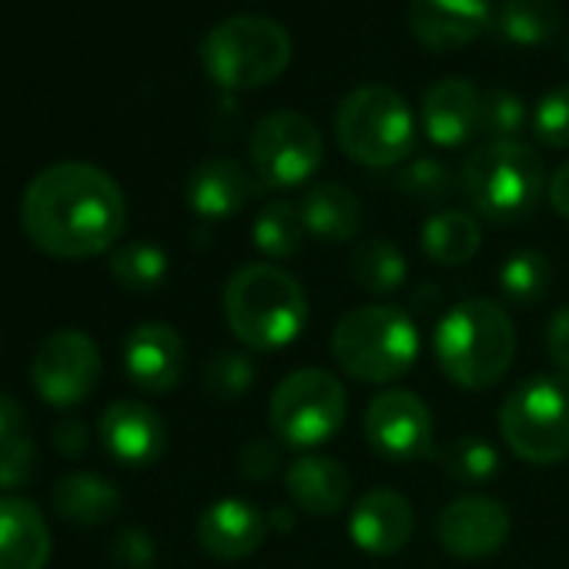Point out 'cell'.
Returning a JSON list of instances; mask_svg holds the SVG:
<instances>
[{
    "label": "cell",
    "mask_w": 569,
    "mask_h": 569,
    "mask_svg": "<svg viewBox=\"0 0 569 569\" xmlns=\"http://www.w3.org/2000/svg\"><path fill=\"white\" fill-rule=\"evenodd\" d=\"M28 238L54 258H94L118 244L128 224L121 184L98 164L58 161L21 198Z\"/></svg>",
    "instance_id": "6da1fadb"
},
{
    "label": "cell",
    "mask_w": 569,
    "mask_h": 569,
    "mask_svg": "<svg viewBox=\"0 0 569 569\" xmlns=\"http://www.w3.org/2000/svg\"><path fill=\"white\" fill-rule=\"evenodd\" d=\"M221 309L231 336L251 352L289 349L309 322L302 281L271 261L238 268L224 284Z\"/></svg>",
    "instance_id": "7a4b0ae2"
},
{
    "label": "cell",
    "mask_w": 569,
    "mask_h": 569,
    "mask_svg": "<svg viewBox=\"0 0 569 569\" xmlns=\"http://www.w3.org/2000/svg\"><path fill=\"white\" fill-rule=\"evenodd\" d=\"M432 352L452 386L482 392L499 386L512 369L516 329L502 306L489 299H469L439 319L432 332Z\"/></svg>",
    "instance_id": "3957f363"
},
{
    "label": "cell",
    "mask_w": 569,
    "mask_h": 569,
    "mask_svg": "<svg viewBox=\"0 0 569 569\" xmlns=\"http://www.w3.org/2000/svg\"><path fill=\"white\" fill-rule=\"evenodd\" d=\"M462 194L489 224L526 221L546 194L542 158L526 141H486L479 144L459 174Z\"/></svg>",
    "instance_id": "277c9868"
},
{
    "label": "cell",
    "mask_w": 569,
    "mask_h": 569,
    "mask_svg": "<svg viewBox=\"0 0 569 569\" xmlns=\"http://www.w3.org/2000/svg\"><path fill=\"white\" fill-rule=\"evenodd\" d=\"M292 64V38L278 21L238 14L214 24L201 41V68L221 91H258Z\"/></svg>",
    "instance_id": "5b68a950"
},
{
    "label": "cell",
    "mask_w": 569,
    "mask_h": 569,
    "mask_svg": "<svg viewBox=\"0 0 569 569\" xmlns=\"http://www.w3.org/2000/svg\"><path fill=\"white\" fill-rule=\"evenodd\" d=\"M332 356L349 379L389 386L416 366L419 329L396 306H362L336 322Z\"/></svg>",
    "instance_id": "8992f818"
},
{
    "label": "cell",
    "mask_w": 569,
    "mask_h": 569,
    "mask_svg": "<svg viewBox=\"0 0 569 569\" xmlns=\"http://www.w3.org/2000/svg\"><path fill=\"white\" fill-rule=\"evenodd\" d=\"M502 442L529 466H556L569 459V376H529L499 409Z\"/></svg>",
    "instance_id": "52a82bcc"
},
{
    "label": "cell",
    "mask_w": 569,
    "mask_h": 569,
    "mask_svg": "<svg viewBox=\"0 0 569 569\" xmlns=\"http://www.w3.org/2000/svg\"><path fill=\"white\" fill-rule=\"evenodd\" d=\"M339 148L366 168H396L412 154L416 121L406 98L386 84L349 91L336 111Z\"/></svg>",
    "instance_id": "ba28073f"
},
{
    "label": "cell",
    "mask_w": 569,
    "mask_h": 569,
    "mask_svg": "<svg viewBox=\"0 0 569 569\" xmlns=\"http://www.w3.org/2000/svg\"><path fill=\"white\" fill-rule=\"evenodd\" d=\"M349 416L346 386L326 369H296L284 376L268 399L271 432L296 449H316L336 439Z\"/></svg>",
    "instance_id": "9c48e42d"
},
{
    "label": "cell",
    "mask_w": 569,
    "mask_h": 569,
    "mask_svg": "<svg viewBox=\"0 0 569 569\" xmlns=\"http://www.w3.org/2000/svg\"><path fill=\"white\" fill-rule=\"evenodd\" d=\"M248 158L261 188H299L326 161L319 124L299 111H271L248 134Z\"/></svg>",
    "instance_id": "30bf717a"
},
{
    "label": "cell",
    "mask_w": 569,
    "mask_h": 569,
    "mask_svg": "<svg viewBox=\"0 0 569 569\" xmlns=\"http://www.w3.org/2000/svg\"><path fill=\"white\" fill-rule=\"evenodd\" d=\"M101 379V352L98 342L78 329L51 332L34 356L31 382L34 392L54 409L81 406Z\"/></svg>",
    "instance_id": "8fae6325"
},
{
    "label": "cell",
    "mask_w": 569,
    "mask_h": 569,
    "mask_svg": "<svg viewBox=\"0 0 569 569\" xmlns=\"http://www.w3.org/2000/svg\"><path fill=\"white\" fill-rule=\"evenodd\" d=\"M362 432L372 452L389 462H419L436 446V419L409 389L379 392L362 416Z\"/></svg>",
    "instance_id": "7c38bea8"
},
{
    "label": "cell",
    "mask_w": 569,
    "mask_h": 569,
    "mask_svg": "<svg viewBox=\"0 0 569 569\" xmlns=\"http://www.w3.org/2000/svg\"><path fill=\"white\" fill-rule=\"evenodd\" d=\"M512 516L492 496H459L436 522L439 546L456 559H486L499 552L509 539Z\"/></svg>",
    "instance_id": "4fadbf2b"
},
{
    "label": "cell",
    "mask_w": 569,
    "mask_h": 569,
    "mask_svg": "<svg viewBox=\"0 0 569 569\" xmlns=\"http://www.w3.org/2000/svg\"><path fill=\"white\" fill-rule=\"evenodd\" d=\"M124 372L128 379L151 396L171 392L184 379L188 349L184 339L168 322H141L124 339Z\"/></svg>",
    "instance_id": "5bb4252c"
},
{
    "label": "cell",
    "mask_w": 569,
    "mask_h": 569,
    "mask_svg": "<svg viewBox=\"0 0 569 569\" xmlns=\"http://www.w3.org/2000/svg\"><path fill=\"white\" fill-rule=\"evenodd\" d=\"M101 446L108 449V456L121 466H154L164 449H168V429L164 419L138 402V399H118L104 409L101 426H98Z\"/></svg>",
    "instance_id": "9a60e30c"
},
{
    "label": "cell",
    "mask_w": 569,
    "mask_h": 569,
    "mask_svg": "<svg viewBox=\"0 0 569 569\" xmlns=\"http://www.w3.org/2000/svg\"><path fill=\"white\" fill-rule=\"evenodd\" d=\"M349 536L369 556H396L416 536L412 502L396 489H369L349 512Z\"/></svg>",
    "instance_id": "2e32d148"
},
{
    "label": "cell",
    "mask_w": 569,
    "mask_h": 569,
    "mask_svg": "<svg viewBox=\"0 0 569 569\" xmlns=\"http://www.w3.org/2000/svg\"><path fill=\"white\" fill-rule=\"evenodd\" d=\"M268 529H271L268 512H261L248 499L228 496V499L211 502L198 516L194 536H198V546L211 559L234 562V559H244V556L258 552L261 542L268 539Z\"/></svg>",
    "instance_id": "e0dca14e"
},
{
    "label": "cell",
    "mask_w": 569,
    "mask_h": 569,
    "mask_svg": "<svg viewBox=\"0 0 569 569\" xmlns=\"http://www.w3.org/2000/svg\"><path fill=\"white\" fill-rule=\"evenodd\" d=\"M492 21V0H409V31L429 51L469 48Z\"/></svg>",
    "instance_id": "ac0fdd59"
},
{
    "label": "cell",
    "mask_w": 569,
    "mask_h": 569,
    "mask_svg": "<svg viewBox=\"0 0 569 569\" xmlns=\"http://www.w3.org/2000/svg\"><path fill=\"white\" fill-rule=\"evenodd\" d=\"M258 194L254 174L234 158H208L188 174V208L204 221L234 218Z\"/></svg>",
    "instance_id": "d6986e66"
},
{
    "label": "cell",
    "mask_w": 569,
    "mask_h": 569,
    "mask_svg": "<svg viewBox=\"0 0 569 569\" xmlns=\"http://www.w3.org/2000/svg\"><path fill=\"white\" fill-rule=\"evenodd\" d=\"M482 94L466 78H446L422 98V131L436 148H462L479 134Z\"/></svg>",
    "instance_id": "ffe728a7"
},
{
    "label": "cell",
    "mask_w": 569,
    "mask_h": 569,
    "mask_svg": "<svg viewBox=\"0 0 569 569\" xmlns=\"http://www.w3.org/2000/svg\"><path fill=\"white\" fill-rule=\"evenodd\" d=\"M284 489H289V499L299 512L322 519L346 509L352 496V476L339 459L309 452L284 469Z\"/></svg>",
    "instance_id": "44dd1931"
},
{
    "label": "cell",
    "mask_w": 569,
    "mask_h": 569,
    "mask_svg": "<svg viewBox=\"0 0 569 569\" xmlns=\"http://www.w3.org/2000/svg\"><path fill=\"white\" fill-rule=\"evenodd\" d=\"M51 526L24 496H0V569H44Z\"/></svg>",
    "instance_id": "7402d4cb"
},
{
    "label": "cell",
    "mask_w": 569,
    "mask_h": 569,
    "mask_svg": "<svg viewBox=\"0 0 569 569\" xmlns=\"http://www.w3.org/2000/svg\"><path fill=\"white\" fill-rule=\"evenodd\" d=\"M299 211H302V221H306L309 234H316V238H322L329 244L352 241L359 234V228H362V201L342 181L312 184L302 194Z\"/></svg>",
    "instance_id": "603a6c76"
},
{
    "label": "cell",
    "mask_w": 569,
    "mask_h": 569,
    "mask_svg": "<svg viewBox=\"0 0 569 569\" xmlns=\"http://www.w3.org/2000/svg\"><path fill=\"white\" fill-rule=\"evenodd\" d=\"M54 512L64 522L74 526H104L121 512V492L108 476L98 472H71L64 479H58L54 492H51Z\"/></svg>",
    "instance_id": "cb8c5ba5"
},
{
    "label": "cell",
    "mask_w": 569,
    "mask_h": 569,
    "mask_svg": "<svg viewBox=\"0 0 569 569\" xmlns=\"http://www.w3.org/2000/svg\"><path fill=\"white\" fill-rule=\"evenodd\" d=\"M419 241H422L426 258H432L442 268H456V264H466L469 258H476V251L482 244V224L469 211L446 208L422 224Z\"/></svg>",
    "instance_id": "d4e9b609"
},
{
    "label": "cell",
    "mask_w": 569,
    "mask_h": 569,
    "mask_svg": "<svg viewBox=\"0 0 569 569\" xmlns=\"http://www.w3.org/2000/svg\"><path fill=\"white\" fill-rule=\"evenodd\" d=\"M349 271H352V281L359 289L372 299H386V296H396L406 278H409V258L399 251L396 241L389 238H369V241H359L356 251H352V261H349Z\"/></svg>",
    "instance_id": "484cf974"
},
{
    "label": "cell",
    "mask_w": 569,
    "mask_h": 569,
    "mask_svg": "<svg viewBox=\"0 0 569 569\" xmlns=\"http://www.w3.org/2000/svg\"><path fill=\"white\" fill-rule=\"evenodd\" d=\"M562 14L552 0H506L496 28L512 48H542L559 34Z\"/></svg>",
    "instance_id": "4316f807"
},
{
    "label": "cell",
    "mask_w": 569,
    "mask_h": 569,
    "mask_svg": "<svg viewBox=\"0 0 569 569\" xmlns=\"http://www.w3.org/2000/svg\"><path fill=\"white\" fill-rule=\"evenodd\" d=\"M552 289V264L542 251H512L499 264V296L516 309L539 306Z\"/></svg>",
    "instance_id": "83f0119b"
},
{
    "label": "cell",
    "mask_w": 569,
    "mask_h": 569,
    "mask_svg": "<svg viewBox=\"0 0 569 569\" xmlns=\"http://www.w3.org/2000/svg\"><path fill=\"white\" fill-rule=\"evenodd\" d=\"M306 234L309 228L292 201H268L251 224V241L264 258H296L306 244Z\"/></svg>",
    "instance_id": "f1b7e54d"
},
{
    "label": "cell",
    "mask_w": 569,
    "mask_h": 569,
    "mask_svg": "<svg viewBox=\"0 0 569 569\" xmlns=\"http://www.w3.org/2000/svg\"><path fill=\"white\" fill-rule=\"evenodd\" d=\"M111 274L121 289L148 296L168 278V254L154 241H124L111 251Z\"/></svg>",
    "instance_id": "f546056e"
},
{
    "label": "cell",
    "mask_w": 569,
    "mask_h": 569,
    "mask_svg": "<svg viewBox=\"0 0 569 569\" xmlns=\"http://www.w3.org/2000/svg\"><path fill=\"white\" fill-rule=\"evenodd\" d=\"M439 466L459 486H482L499 472V452L479 436H462L439 452Z\"/></svg>",
    "instance_id": "4dcf8cb0"
},
{
    "label": "cell",
    "mask_w": 569,
    "mask_h": 569,
    "mask_svg": "<svg viewBox=\"0 0 569 569\" xmlns=\"http://www.w3.org/2000/svg\"><path fill=\"white\" fill-rule=\"evenodd\" d=\"M254 386V362L238 349H221L204 362L201 389L214 402H238Z\"/></svg>",
    "instance_id": "1f68e13d"
},
{
    "label": "cell",
    "mask_w": 569,
    "mask_h": 569,
    "mask_svg": "<svg viewBox=\"0 0 569 569\" xmlns=\"http://www.w3.org/2000/svg\"><path fill=\"white\" fill-rule=\"evenodd\" d=\"M399 188L419 204H442L456 191V174L436 158H416L406 164Z\"/></svg>",
    "instance_id": "d6a6232c"
},
{
    "label": "cell",
    "mask_w": 569,
    "mask_h": 569,
    "mask_svg": "<svg viewBox=\"0 0 569 569\" xmlns=\"http://www.w3.org/2000/svg\"><path fill=\"white\" fill-rule=\"evenodd\" d=\"M522 128H526V104L516 91L496 88L482 98L479 131L489 134V141H516Z\"/></svg>",
    "instance_id": "836d02e7"
},
{
    "label": "cell",
    "mask_w": 569,
    "mask_h": 569,
    "mask_svg": "<svg viewBox=\"0 0 569 569\" xmlns=\"http://www.w3.org/2000/svg\"><path fill=\"white\" fill-rule=\"evenodd\" d=\"M532 134L546 148H569V84L552 88L532 111Z\"/></svg>",
    "instance_id": "e575fe53"
},
{
    "label": "cell",
    "mask_w": 569,
    "mask_h": 569,
    "mask_svg": "<svg viewBox=\"0 0 569 569\" xmlns=\"http://www.w3.org/2000/svg\"><path fill=\"white\" fill-rule=\"evenodd\" d=\"M38 472V446L28 436H14L0 446V489H21Z\"/></svg>",
    "instance_id": "d590c367"
},
{
    "label": "cell",
    "mask_w": 569,
    "mask_h": 569,
    "mask_svg": "<svg viewBox=\"0 0 569 569\" xmlns=\"http://www.w3.org/2000/svg\"><path fill=\"white\" fill-rule=\"evenodd\" d=\"M154 556H158V546H154L151 532L141 526L121 529L111 542V559L118 569H148L154 562Z\"/></svg>",
    "instance_id": "8d00e7d4"
},
{
    "label": "cell",
    "mask_w": 569,
    "mask_h": 569,
    "mask_svg": "<svg viewBox=\"0 0 569 569\" xmlns=\"http://www.w3.org/2000/svg\"><path fill=\"white\" fill-rule=\"evenodd\" d=\"M546 356L559 376H569V306H559L546 322Z\"/></svg>",
    "instance_id": "74e56055"
},
{
    "label": "cell",
    "mask_w": 569,
    "mask_h": 569,
    "mask_svg": "<svg viewBox=\"0 0 569 569\" xmlns=\"http://www.w3.org/2000/svg\"><path fill=\"white\" fill-rule=\"evenodd\" d=\"M278 459H281V452L268 439H251L238 456V472L244 479H268V476H274Z\"/></svg>",
    "instance_id": "f35d334b"
},
{
    "label": "cell",
    "mask_w": 569,
    "mask_h": 569,
    "mask_svg": "<svg viewBox=\"0 0 569 569\" xmlns=\"http://www.w3.org/2000/svg\"><path fill=\"white\" fill-rule=\"evenodd\" d=\"M54 449H58L61 456H68V459L84 456V449H88V426H84L81 419L61 422V426L54 429Z\"/></svg>",
    "instance_id": "ab89813d"
},
{
    "label": "cell",
    "mask_w": 569,
    "mask_h": 569,
    "mask_svg": "<svg viewBox=\"0 0 569 569\" xmlns=\"http://www.w3.org/2000/svg\"><path fill=\"white\" fill-rule=\"evenodd\" d=\"M14 436H24V406L14 396L0 392V446Z\"/></svg>",
    "instance_id": "60d3db41"
},
{
    "label": "cell",
    "mask_w": 569,
    "mask_h": 569,
    "mask_svg": "<svg viewBox=\"0 0 569 569\" xmlns=\"http://www.w3.org/2000/svg\"><path fill=\"white\" fill-rule=\"evenodd\" d=\"M546 198H549V208L569 221V161L556 168V174L549 178L546 184Z\"/></svg>",
    "instance_id": "b9f144b4"
},
{
    "label": "cell",
    "mask_w": 569,
    "mask_h": 569,
    "mask_svg": "<svg viewBox=\"0 0 569 569\" xmlns=\"http://www.w3.org/2000/svg\"><path fill=\"white\" fill-rule=\"evenodd\" d=\"M268 522H271V532H289L296 519H292V512H289V509H271Z\"/></svg>",
    "instance_id": "7bdbcfd3"
},
{
    "label": "cell",
    "mask_w": 569,
    "mask_h": 569,
    "mask_svg": "<svg viewBox=\"0 0 569 569\" xmlns=\"http://www.w3.org/2000/svg\"><path fill=\"white\" fill-rule=\"evenodd\" d=\"M566 61H569V44H566Z\"/></svg>",
    "instance_id": "ee69618b"
}]
</instances>
